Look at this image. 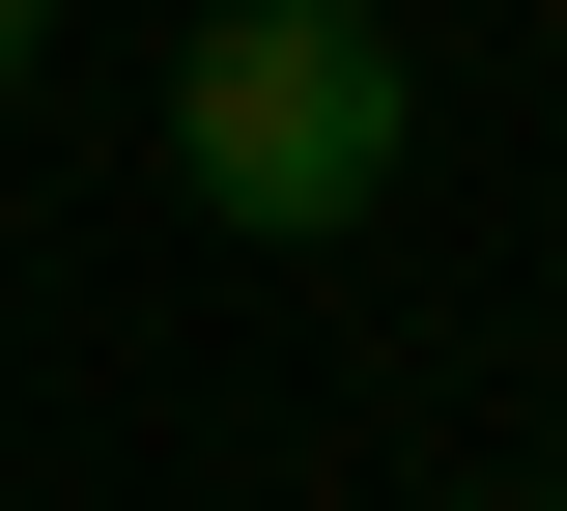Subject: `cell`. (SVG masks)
Returning a JSON list of instances; mask_svg holds the SVG:
<instances>
[{
	"label": "cell",
	"mask_w": 567,
	"mask_h": 511,
	"mask_svg": "<svg viewBox=\"0 0 567 511\" xmlns=\"http://www.w3.org/2000/svg\"><path fill=\"white\" fill-rule=\"evenodd\" d=\"M539 511H567V483H539Z\"/></svg>",
	"instance_id": "3"
},
{
	"label": "cell",
	"mask_w": 567,
	"mask_h": 511,
	"mask_svg": "<svg viewBox=\"0 0 567 511\" xmlns=\"http://www.w3.org/2000/svg\"><path fill=\"white\" fill-rule=\"evenodd\" d=\"M171 171H199L227 227H369L398 200V0H199Z\"/></svg>",
	"instance_id": "1"
},
{
	"label": "cell",
	"mask_w": 567,
	"mask_h": 511,
	"mask_svg": "<svg viewBox=\"0 0 567 511\" xmlns=\"http://www.w3.org/2000/svg\"><path fill=\"white\" fill-rule=\"evenodd\" d=\"M29 29H58V0H0V85H29Z\"/></svg>",
	"instance_id": "2"
}]
</instances>
